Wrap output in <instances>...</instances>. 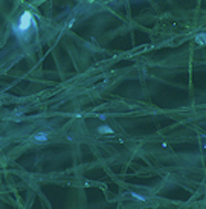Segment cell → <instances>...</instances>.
Instances as JSON below:
<instances>
[{"instance_id":"5b68a950","label":"cell","mask_w":206,"mask_h":209,"mask_svg":"<svg viewBox=\"0 0 206 209\" xmlns=\"http://www.w3.org/2000/svg\"><path fill=\"white\" fill-rule=\"evenodd\" d=\"M197 41H199V43H203V34H200V35H199V38H197Z\"/></svg>"},{"instance_id":"6da1fadb","label":"cell","mask_w":206,"mask_h":209,"mask_svg":"<svg viewBox=\"0 0 206 209\" xmlns=\"http://www.w3.org/2000/svg\"><path fill=\"white\" fill-rule=\"evenodd\" d=\"M31 25H32V16H31V12H25L23 16L20 17V23H18V26L15 28V31L17 32H26L31 28Z\"/></svg>"},{"instance_id":"3957f363","label":"cell","mask_w":206,"mask_h":209,"mask_svg":"<svg viewBox=\"0 0 206 209\" xmlns=\"http://www.w3.org/2000/svg\"><path fill=\"white\" fill-rule=\"evenodd\" d=\"M98 131H99V133H113V130L110 128V127H105V125L99 127V128H98Z\"/></svg>"},{"instance_id":"277c9868","label":"cell","mask_w":206,"mask_h":209,"mask_svg":"<svg viewBox=\"0 0 206 209\" xmlns=\"http://www.w3.org/2000/svg\"><path fill=\"white\" fill-rule=\"evenodd\" d=\"M131 195H133L134 198H137V200H142V202H145V197H144V195H139V194H136V192H131Z\"/></svg>"},{"instance_id":"7a4b0ae2","label":"cell","mask_w":206,"mask_h":209,"mask_svg":"<svg viewBox=\"0 0 206 209\" xmlns=\"http://www.w3.org/2000/svg\"><path fill=\"white\" fill-rule=\"evenodd\" d=\"M34 141H37V142H46L47 141V134L46 133H38V134L34 136Z\"/></svg>"}]
</instances>
